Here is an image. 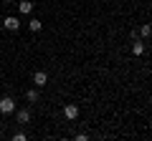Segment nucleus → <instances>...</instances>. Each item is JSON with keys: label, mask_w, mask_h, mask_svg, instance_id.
<instances>
[{"label": "nucleus", "mask_w": 152, "mask_h": 141, "mask_svg": "<svg viewBox=\"0 0 152 141\" xmlns=\"http://www.w3.org/2000/svg\"><path fill=\"white\" fill-rule=\"evenodd\" d=\"M64 116L69 121H76V116H79V106H76V103H66V106H64Z\"/></svg>", "instance_id": "obj_3"}, {"label": "nucleus", "mask_w": 152, "mask_h": 141, "mask_svg": "<svg viewBox=\"0 0 152 141\" xmlns=\"http://www.w3.org/2000/svg\"><path fill=\"white\" fill-rule=\"evenodd\" d=\"M26 98H28L31 103H36V101H38V91H36V88H31V91H26Z\"/></svg>", "instance_id": "obj_9"}, {"label": "nucleus", "mask_w": 152, "mask_h": 141, "mask_svg": "<svg viewBox=\"0 0 152 141\" xmlns=\"http://www.w3.org/2000/svg\"><path fill=\"white\" fill-rule=\"evenodd\" d=\"M132 53H134V55H142V53H145V43H142V40H132Z\"/></svg>", "instance_id": "obj_6"}, {"label": "nucleus", "mask_w": 152, "mask_h": 141, "mask_svg": "<svg viewBox=\"0 0 152 141\" xmlns=\"http://www.w3.org/2000/svg\"><path fill=\"white\" fill-rule=\"evenodd\" d=\"M3 3H13V0H3Z\"/></svg>", "instance_id": "obj_13"}, {"label": "nucleus", "mask_w": 152, "mask_h": 141, "mask_svg": "<svg viewBox=\"0 0 152 141\" xmlns=\"http://www.w3.org/2000/svg\"><path fill=\"white\" fill-rule=\"evenodd\" d=\"M0 134H3V124H0Z\"/></svg>", "instance_id": "obj_12"}, {"label": "nucleus", "mask_w": 152, "mask_h": 141, "mask_svg": "<svg viewBox=\"0 0 152 141\" xmlns=\"http://www.w3.org/2000/svg\"><path fill=\"white\" fill-rule=\"evenodd\" d=\"M0 114H15V101H13L10 96L0 98Z\"/></svg>", "instance_id": "obj_1"}, {"label": "nucleus", "mask_w": 152, "mask_h": 141, "mask_svg": "<svg viewBox=\"0 0 152 141\" xmlns=\"http://www.w3.org/2000/svg\"><path fill=\"white\" fill-rule=\"evenodd\" d=\"M15 121L26 126L28 121H31V111H28V109H15Z\"/></svg>", "instance_id": "obj_4"}, {"label": "nucleus", "mask_w": 152, "mask_h": 141, "mask_svg": "<svg viewBox=\"0 0 152 141\" xmlns=\"http://www.w3.org/2000/svg\"><path fill=\"white\" fill-rule=\"evenodd\" d=\"M28 28H31L33 33H38V30H41V28H43V23L38 20V18H31V20H28Z\"/></svg>", "instance_id": "obj_8"}, {"label": "nucleus", "mask_w": 152, "mask_h": 141, "mask_svg": "<svg viewBox=\"0 0 152 141\" xmlns=\"http://www.w3.org/2000/svg\"><path fill=\"white\" fill-rule=\"evenodd\" d=\"M13 139H15V141H26V131H18V134L13 136Z\"/></svg>", "instance_id": "obj_11"}, {"label": "nucleus", "mask_w": 152, "mask_h": 141, "mask_svg": "<svg viewBox=\"0 0 152 141\" xmlns=\"http://www.w3.org/2000/svg\"><path fill=\"white\" fill-rule=\"evenodd\" d=\"M3 25H5L8 30H18V28H20V20H18L15 15H8V18H5V23H3Z\"/></svg>", "instance_id": "obj_5"}, {"label": "nucleus", "mask_w": 152, "mask_h": 141, "mask_svg": "<svg viewBox=\"0 0 152 141\" xmlns=\"http://www.w3.org/2000/svg\"><path fill=\"white\" fill-rule=\"evenodd\" d=\"M46 83H48V73H46V70H36V73H33V86L43 88Z\"/></svg>", "instance_id": "obj_2"}, {"label": "nucleus", "mask_w": 152, "mask_h": 141, "mask_svg": "<svg viewBox=\"0 0 152 141\" xmlns=\"http://www.w3.org/2000/svg\"><path fill=\"white\" fill-rule=\"evenodd\" d=\"M140 33L145 35V38H150V35H152V25H150V23H145V25L140 28Z\"/></svg>", "instance_id": "obj_10"}, {"label": "nucleus", "mask_w": 152, "mask_h": 141, "mask_svg": "<svg viewBox=\"0 0 152 141\" xmlns=\"http://www.w3.org/2000/svg\"><path fill=\"white\" fill-rule=\"evenodd\" d=\"M31 10H33V3H28V0H23V3H18V13H23V15H28Z\"/></svg>", "instance_id": "obj_7"}]
</instances>
